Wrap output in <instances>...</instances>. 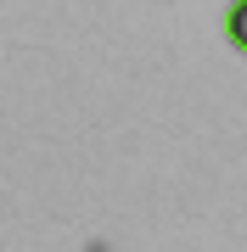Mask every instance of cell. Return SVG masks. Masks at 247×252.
Segmentation results:
<instances>
[{
  "instance_id": "6da1fadb",
  "label": "cell",
  "mask_w": 247,
  "mask_h": 252,
  "mask_svg": "<svg viewBox=\"0 0 247 252\" xmlns=\"http://www.w3.org/2000/svg\"><path fill=\"white\" fill-rule=\"evenodd\" d=\"M225 39L247 56V0H230L225 6Z\"/></svg>"
}]
</instances>
